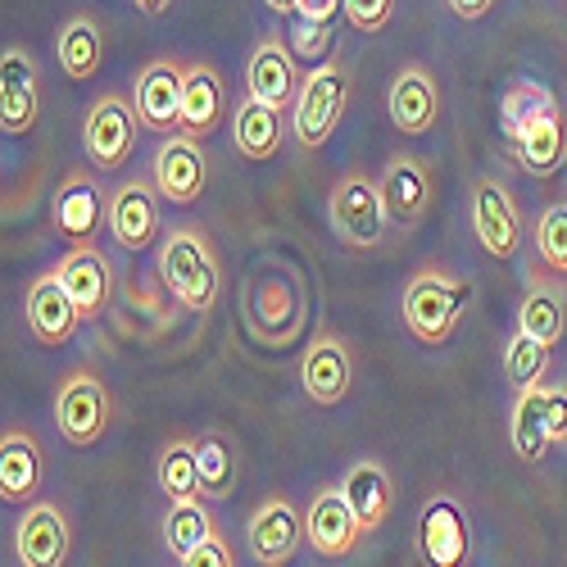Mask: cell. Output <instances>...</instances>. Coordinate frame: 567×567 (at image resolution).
Listing matches in <instances>:
<instances>
[{"label": "cell", "mask_w": 567, "mask_h": 567, "mask_svg": "<svg viewBox=\"0 0 567 567\" xmlns=\"http://www.w3.org/2000/svg\"><path fill=\"white\" fill-rule=\"evenodd\" d=\"M155 482L168 499H200V472H196V441H168L155 458Z\"/></svg>", "instance_id": "obj_34"}, {"label": "cell", "mask_w": 567, "mask_h": 567, "mask_svg": "<svg viewBox=\"0 0 567 567\" xmlns=\"http://www.w3.org/2000/svg\"><path fill=\"white\" fill-rule=\"evenodd\" d=\"M110 413H114V404H110V391H105L101 377L86 372V368L69 372V382L55 395V427H60V436L69 445H78V450H91L96 441H105Z\"/></svg>", "instance_id": "obj_6"}, {"label": "cell", "mask_w": 567, "mask_h": 567, "mask_svg": "<svg viewBox=\"0 0 567 567\" xmlns=\"http://www.w3.org/2000/svg\"><path fill=\"white\" fill-rule=\"evenodd\" d=\"M281 141H287L281 110L264 105L259 96L246 91V96L236 101V110H231V146H236V155L250 159V164H268V159H277Z\"/></svg>", "instance_id": "obj_22"}, {"label": "cell", "mask_w": 567, "mask_h": 567, "mask_svg": "<svg viewBox=\"0 0 567 567\" xmlns=\"http://www.w3.org/2000/svg\"><path fill=\"white\" fill-rule=\"evenodd\" d=\"M155 186L168 205H196L209 186V159L200 136L192 132H168L155 151Z\"/></svg>", "instance_id": "obj_9"}, {"label": "cell", "mask_w": 567, "mask_h": 567, "mask_svg": "<svg viewBox=\"0 0 567 567\" xmlns=\"http://www.w3.org/2000/svg\"><path fill=\"white\" fill-rule=\"evenodd\" d=\"M300 386L318 409H337L354 386V350L341 337L309 341L300 359Z\"/></svg>", "instance_id": "obj_17"}, {"label": "cell", "mask_w": 567, "mask_h": 567, "mask_svg": "<svg viewBox=\"0 0 567 567\" xmlns=\"http://www.w3.org/2000/svg\"><path fill=\"white\" fill-rule=\"evenodd\" d=\"M159 281L168 287V296L192 309V313H209L218 305V291H223V272H218V255H214V241L200 231V227H173L159 236Z\"/></svg>", "instance_id": "obj_1"}, {"label": "cell", "mask_w": 567, "mask_h": 567, "mask_svg": "<svg viewBox=\"0 0 567 567\" xmlns=\"http://www.w3.org/2000/svg\"><path fill=\"white\" fill-rule=\"evenodd\" d=\"M37 114H41L37 60L23 45H10L0 55V127H6V136H28L37 127Z\"/></svg>", "instance_id": "obj_15"}, {"label": "cell", "mask_w": 567, "mask_h": 567, "mask_svg": "<svg viewBox=\"0 0 567 567\" xmlns=\"http://www.w3.org/2000/svg\"><path fill=\"white\" fill-rule=\"evenodd\" d=\"M300 60H296V51H291V41L287 37H264L259 45H255V55H250V64H246V91L250 96H259L264 105H272V110H296V96H300Z\"/></svg>", "instance_id": "obj_12"}, {"label": "cell", "mask_w": 567, "mask_h": 567, "mask_svg": "<svg viewBox=\"0 0 567 567\" xmlns=\"http://www.w3.org/2000/svg\"><path fill=\"white\" fill-rule=\"evenodd\" d=\"M264 6H268L272 14H281V19H291V14H300V0H264Z\"/></svg>", "instance_id": "obj_44"}, {"label": "cell", "mask_w": 567, "mask_h": 567, "mask_svg": "<svg viewBox=\"0 0 567 567\" xmlns=\"http://www.w3.org/2000/svg\"><path fill=\"white\" fill-rule=\"evenodd\" d=\"M467 281L450 277L445 268H422L404 287V327L417 346H445L467 309Z\"/></svg>", "instance_id": "obj_2"}, {"label": "cell", "mask_w": 567, "mask_h": 567, "mask_svg": "<svg viewBox=\"0 0 567 567\" xmlns=\"http://www.w3.org/2000/svg\"><path fill=\"white\" fill-rule=\"evenodd\" d=\"M73 532H69V513L51 499H37L23 508L14 523V563L19 567H60L69 558Z\"/></svg>", "instance_id": "obj_11"}, {"label": "cell", "mask_w": 567, "mask_h": 567, "mask_svg": "<svg viewBox=\"0 0 567 567\" xmlns=\"http://www.w3.org/2000/svg\"><path fill=\"white\" fill-rule=\"evenodd\" d=\"M517 327L532 332L536 341H545L549 350L563 341V332H567V291L554 277H540V272L527 277V296H523V305H517Z\"/></svg>", "instance_id": "obj_27"}, {"label": "cell", "mask_w": 567, "mask_h": 567, "mask_svg": "<svg viewBox=\"0 0 567 567\" xmlns=\"http://www.w3.org/2000/svg\"><path fill=\"white\" fill-rule=\"evenodd\" d=\"M513 155H517V164H523L532 177H549L567 159V123H563V114H554V118H545L532 132L517 136Z\"/></svg>", "instance_id": "obj_32"}, {"label": "cell", "mask_w": 567, "mask_h": 567, "mask_svg": "<svg viewBox=\"0 0 567 567\" xmlns=\"http://www.w3.org/2000/svg\"><path fill=\"white\" fill-rule=\"evenodd\" d=\"M545 409H549L554 445H563L567 441V386H545Z\"/></svg>", "instance_id": "obj_40"}, {"label": "cell", "mask_w": 567, "mask_h": 567, "mask_svg": "<svg viewBox=\"0 0 567 567\" xmlns=\"http://www.w3.org/2000/svg\"><path fill=\"white\" fill-rule=\"evenodd\" d=\"M246 540H250V558L259 567H281L291 563L300 540H305V517L296 513V504L287 495H268L246 523Z\"/></svg>", "instance_id": "obj_13"}, {"label": "cell", "mask_w": 567, "mask_h": 567, "mask_svg": "<svg viewBox=\"0 0 567 567\" xmlns=\"http://www.w3.org/2000/svg\"><path fill=\"white\" fill-rule=\"evenodd\" d=\"M545 368H549V346L517 327L513 341H508V350H504V377H508V386H513V391L536 386L540 377H545Z\"/></svg>", "instance_id": "obj_35"}, {"label": "cell", "mask_w": 567, "mask_h": 567, "mask_svg": "<svg viewBox=\"0 0 567 567\" xmlns=\"http://www.w3.org/2000/svg\"><path fill=\"white\" fill-rule=\"evenodd\" d=\"M45 477V454L28 427H6L0 436V499L6 504H28L41 491Z\"/></svg>", "instance_id": "obj_24"}, {"label": "cell", "mask_w": 567, "mask_h": 567, "mask_svg": "<svg viewBox=\"0 0 567 567\" xmlns=\"http://www.w3.org/2000/svg\"><path fill=\"white\" fill-rule=\"evenodd\" d=\"M341 491H346V499H350V508H354V517H359L363 536L382 532V527L391 523V508H395V486H391V472H386L382 463H372V458L350 463V472H346Z\"/></svg>", "instance_id": "obj_25"}, {"label": "cell", "mask_w": 567, "mask_h": 567, "mask_svg": "<svg viewBox=\"0 0 567 567\" xmlns=\"http://www.w3.org/2000/svg\"><path fill=\"white\" fill-rule=\"evenodd\" d=\"M196 472H200V499H209V504L231 499V491H236V454L218 432L196 441Z\"/></svg>", "instance_id": "obj_33"}, {"label": "cell", "mask_w": 567, "mask_h": 567, "mask_svg": "<svg viewBox=\"0 0 567 567\" xmlns=\"http://www.w3.org/2000/svg\"><path fill=\"white\" fill-rule=\"evenodd\" d=\"M554 114H563V105H558V96L549 86H540V82H513L504 91V101H499V132L508 136V146H513L523 132H532L536 123H545Z\"/></svg>", "instance_id": "obj_30"}, {"label": "cell", "mask_w": 567, "mask_h": 567, "mask_svg": "<svg viewBox=\"0 0 567 567\" xmlns=\"http://www.w3.org/2000/svg\"><path fill=\"white\" fill-rule=\"evenodd\" d=\"M467 517L450 495L427 499V508L417 513V554L436 567H458L467 558Z\"/></svg>", "instance_id": "obj_20"}, {"label": "cell", "mask_w": 567, "mask_h": 567, "mask_svg": "<svg viewBox=\"0 0 567 567\" xmlns=\"http://www.w3.org/2000/svg\"><path fill=\"white\" fill-rule=\"evenodd\" d=\"M472 231L491 259L508 264L523 250V209L499 177H482L472 186Z\"/></svg>", "instance_id": "obj_7"}, {"label": "cell", "mask_w": 567, "mask_h": 567, "mask_svg": "<svg viewBox=\"0 0 567 567\" xmlns=\"http://www.w3.org/2000/svg\"><path fill=\"white\" fill-rule=\"evenodd\" d=\"M386 114H391V123H395L404 136L432 132L436 118H441V82H436V73H432L427 64H404V69L391 78Z\"/></svg>", "instance_id": "obj_19"}, {"label": "cell", "mask_w": 567, "mask_h": 567, "mask_svg": "<svg viewBox=\"0 0 567 567\" xmlns=\"http://www.w3.org/2000/svg\"><path fill=\"white\" fill-rule=\"evenodd\" d=\"M51 223L60 236H69V241H96V227L110 223L105 192L86 173H69L51 200Z\"/></svg>", "instance_id": "obj_21"}, {"label": "cell", "mask_w": 567, "mask_h": 567, "mask_svg": "<svg viewBox=\"0 0 567 567\" xmlns=\"http://www.w3.org/2000/svg\"><path fill=\"white\" fill-rule=\"evenodd\" d=\"M332 37H337V19H309V14H300V19L291 23V32H287L296 60L309 64V69H318L322 60L337 55V51H332Z\"/></svg>", "instance_id": "obj_37"}, {"label": "cell", "mask_w": 567, "mask_h": 567, "mask_svg": "<svg viewBox=\"0 0 567 567\" xmlns=\"http://www.w3.org/2000/svg\"><path fill=\"white\" fill-rule=\"evenodd\" d=\"M300 14H309V19H341L346 0H300Z\"/></svg>", "instance_id": "obj_42"}, {"label": "cell", "mask_w": 567, "mask_h": 567, "mask_svg": "<svg viewBox=\"0 0 567 567\" xmlns=\"http://www.w3.org/2000/svg\"><path fill=\"white\" fill-rule=\"evenodd\" d=\"M23 318H28V332L41 341V346H69L78 337V327L86 322L82 309L73 305V296L64 291L60 272H41L32 287H28V300H23Z\"/></svg>", "instance_id": "obj_14"}, {"label": "cell", "mask_w": 567, "mask_h": 567, "mask_svg": "<svg viewBox=\"0 0 567 567\" xmlns=\"http://www.w3.org/2000/svg\"><path fill=\"white\" fill-rule=\"evenodd\" d=\"M55 55H60V69H64L69 82H91V78L101 73V60H105L101 23L91 19V14H73V19L60 28Z\"/></svg>", "instance_id": "obj_29"}, {"label": "cell", "mask_w": 567, "mask_h": 567, "mask_svg": "<svg viewBox=\"0 0 567 567\" xmlns=\"http://www.w3.org/2000/svg\"><path fill=\"white\" fill-rule=\"evenodd\" d=\"M231 563H236V554H231L227 536L214 532V536H205V540L192 549V558H186L182 567H231Z\"/></svg>", "instance_id": "obj_39"}, {"label": "cell", "mask_w": 567, "mask_h": 567, "mask_svg": "<svg viewBox=\"0 0 567 567\" xmlns=\"http://www.w3.org/2000/svg\"><path fill=\"white\" fill-rule=\"evenodd\" d=\"M327 214H332V231L337 241L350 246V250H372L382 246L386 236V200H382V182H372L368 173H346L337 177L332 186V205H327Z\"/></svg>", "instance_id": "obj_5"}, {"label": "cell", "mask_w": 567, "mask_h": 567, "mask_svg": "<svg viewBox=\"0 0 567 567\" xmlns=\"http://www.w3.org/2000/svg\"><path fill=\"white\" fill-rule=\"evenodd\" d=\"M508 445L523 463H540L554 450V432H549V409H545V382L523 386L513 400V417H508Z\"/></svg>", "instance_id": "obj_28"}, {"label": "cell", "mask_w": 567, "mask_h": 567, "mask_svg": "<svg viewBox=\"0 0 567 567\" xmlns=\"http://www.w3.org/2000/svg\"><path fill=\"white\" fill-rule=\"evenodd\" d=\"M182 101H186V64L177 60H151L132 82V105L141 114V127L159 136L182 132Z\"/></svg>", "instance_id": "obj_10"}, {"label": "cell", "mask_w": 567, "mask_h": 567, "mask_svg": "<svg viewBox=\"0 0 567 567\" xmlns=\"http://www.w3.org/2000/svg\"><path fill=\"white\" fill-rule=\"evenodd\" d=\"M346 105H350V69L337 55L309 69L300 82L296 110H291V132L300 141V151H322L332 141V132L341 127Z\"/></svg>", "instance_id": "obj_3"}, {"label": "cell", "mask_w": 567, "mask_h": 567, "mask_svg": "<svg viewBox=\"0 0 567 567\" xmlns=\"http://www.w3.org/2000/svg\"><path fill=\"white\" fill-rule=\"evenodd\" d=\"M64 291L73 296V305L82 309V318H101L105 305L114 300V268H110V255L96 246V241H73V250L55 264Z\"/></svg>", "instance_id": "obj_16"}, {"label": "cell", "mask_w": 567, "mask_h": 567, "mask_svg": "<svg viewBox=\"0 0 567 567\" xmlns=\"http://www.w3.org/2000/svg\"><path fill=\"white\" fill-rule=\"evenodd\" d=\"M391 14H395V0H346V19H350V28L363 32V37L386 32Z\"/></svg>", "instance_id": "obj_38"}, {"label": "cell", "mask_w": 567, "mask_h": 567, "mask_svg": "<svg viewBox=\"0 0 567 567\" xmlns=\"http://www.w3.org/2000/svg\"><path fill=\"white\" fill-rule=\"evenodd\" d=\"M382 200L395 227H413L432 205V173L417 155H391L382 168Z\"/></svg>", "instance_id": "obj_23"}, {"label": "cell", "mask_w": 567, "mask_h": 567, "mask_svg": "<svg viewBox=\"0 0 567 567\" xmlns=\"http://www.w3.org/2000/svg\"><path fill=\"white\" fill-rule=\"evenodd\" d=\"M159 200L164 196H159L155 177H132L110 196V236L118 241V250L141 255L159 241V227H164Z\"/></svg>", "instance_id": "obj_8"}, {"label": "cell", "mask_w": 567, "mask_h": 567, "mask_svg": "<svg viewBox=\"0 0 567 567\" xmlns=\"http://www.w3.org/2000/svg\"><path fill=\"white\" fill-rule=\"evenodd\" d=\"M363 540V527L346 499L341 486H327L309 499V513H305V545L322 558H346L354 554V545Z\"/></svg>", "instance_id": "obj_18"}, {"label": "cell", "mask_w": 567, "mask_h": 567, "mask_svg": "<svg viewBox=\"0 0 567 567\" xmlns=\"http://www.w3.org/2000/svg\"><path fill=\"white\" fill-rule=\"evenodd\" d=\"M136 132H141V114L132 105V96L105 91V96L91 101L86 118H82V155L96 173H118L132 151H136Z\"/></svg>", "instance_id": "obj_4"}, {"label": "cell", "mask_w": 567, "mask_h": 567, "mask_svg": "<svg viewBox=\"0 0 567 567\" xmlns=\"http://www.w3.org/2000/svg\"><path fill=\"white\" fill-rule=\"evenodd\" d=\"M132 6H136L141 14H151V19H159V14H168V6H173V0H132Z\"/></svg>", "instance_id": "obj_43"}, {"label": "cell", "mask_w": 567, "mask_h": 567, "mask_svg": "<svg viewBox=\"0 0 567 567\" xmlns=\"http://www.w3.org/2000/svg\"><path fill=\"white\" fill-rule=\"evenodd\" d=\"M227 118V86L218 78L214 64L196 60V64H186V101H182V132H192V136H214Z\"/></svg>", "instance_id": "obj_26"}, {"label": "cell", "mask_w": 567, "mask_h": 567, "mask_svg": "<svg viewBox=\"0 0 567 567\" xmlns=\"http://www.w3.org/2000/svg\"><path fill=\"white\" fill-rule=\"evenodd\" d=\"M445 6H450V14H454V19L477 23V19H486V14L495 10V0H445Z\"/></svg>", "instance_id": "obj_41"}, {"label": "cell", "mask_w": 567, "mask_h": 567, "mask_svg": "<svg viewBox=\"0 0 567 567\" xmlns=\"http://www.w3.org/2000/svg\"><path fill=\"white\" fill-rule=\"evenodd\" d=\"M536 250L554 277H567V200L545 205L536 218Z\"/></svg>", "instance_id": "obj_36"}, {"label": "cell", "mask_w": 567, "mask_h": 567, "mask_svg": "<svg viewBox=\"0 0 567 567\" xmlns=\"http://www.w3.org/2000/svg\"><path fill=\"white\" fill-rule=\"evenodd\" d=\"M214 513H209V499H173L168 513H164V545L177 563L192 558V549L214 536Z\"/></svg>", "instance_id": "obj_31"}]
</instances>
